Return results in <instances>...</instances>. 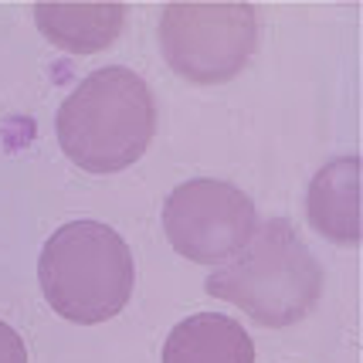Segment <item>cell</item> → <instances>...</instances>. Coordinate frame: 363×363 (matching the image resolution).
Wrapping results in <instances>:
<instances>
[{
  "mask_svg": "<svg viewBox=\"0 0 363 363\" xmlns=\"http://www.w3.org/2000/svg\"><path fill=\"white\" fill-rule=\"evenodd\" d=\"M55 133L65 157L89 174H119L150 150L157 102L129 68H99L75 85L58 109Z\"/></svg>",
  "mask_w": 363,
  "mask_h": 363,
  "instance_id": "cell-1",
  "label": "cell"
},
{
  "mask_svg": "<svg viewBox=\"0 0 363 363\" xmlns=\"http://www.w3.org/2000/svg\"><path fill=\"white\" fill-rule=\"evenodd\" d=\"M207 292L245 309L262 326L306 319L323 292V269L296 228L282 218L258 228L241 252L207 279Z\"/></svg>",
  "mask_w": 363,
  "mask_h": 363,
  "instance_id": "cell-2",
  "label": "cell"
},
{
  "mask_svg": "<svg viewBox=\"0 0 363 363\" xmlns=\"http://www.w3.org/2000/svg\"><path fill=\"white\" fill-rule=\"evenodd\" d=\"M38 279L58 316L92 326L119 316L133 296L136 272L119 231L102 221H72L45 241Z\"/></svg>",
  "mask_w": 363,
  "mask_h": 363,
  "instance_id": "cell-3",
  "label": "cell"
},
{
  "mask_svg": "<svg viewBox=\"0 0 363 363\" xmlns=\"http://www.w3.org/2000/svg\"><path fill=\"white\" fill-rule=\"evenodd\" d=\"M258 48L252 4H167L160 14V51L194 85L235 79Z\"/></svg>",
  "mask_w": 363,
  "mask_h": 363,
  "instance_id": "cell-4",
  "label": "cell"
},
{
  "mask_svg": "<svg viewBox=\"0 0 363 363\" xmlns=\"http://www.w3.org/2000/svg\"><path fill=\"white\" fill-rule=\"evenodd\" d=\"M258 211L228 180L197 177L170 190L163 201V231L177 255L201 265L231 262L255 238Z\"/></svg>",
  "mask_w": 363,
  "mask_h": 363,
  "instance_id": "cell-5",
  "label": "cell"
},
{
  "mask_svg": "<svg viewBox=\"0 0 363 363\" xmlns=\"http://www.w3.org/2000/svg\"><path fill=\"white\" fill-rule=\"evenodd\" d=\"M306 218L336 245L360 241V160L340 157L326 163L306 194Z\"/></svg>",
  "mask_w": 363,
  "mask_h": 363,
  "instance_id": "cell-6",
  "label": "cell"
},
{
  "mask_svg": "<svg viewBox=\"0 0 363 363\" xmlns=\"http://www.w3.org/2000/svg\"><path fill=\"white\" fill-rule=\"evenodd\" d=\"M34 21L55 48L92 55L119 38L126 4H34Z\"/></svg>",
  "mask_w": 363,
  "mask_h": 363,
  "instance_id": "cell-7",
  "label": "cell"
},
{
  "mask_svg": "<svg viewBox=\"0 0 363 363\" xmlns=\"http://www.w3.org/2000/svg\"><path fill=\"white\" fill-rule=\"evenodd\" d=\"M163 363H255V343L235 319L197 313L177 323L167 336Z\"/></svg>",
  "mask_w": 363,
  "mask_h": 363,
  "instance_id": "cell-8",
  "label": "cell"
},
{
  "mask_svg": "<svg viewBox=\"0 0 363 363\" xmlns=\"http://www.w3.org/2000/svg\"><path fill=\"white\" fill-rule=\"evenodd\" d=\"M0 363H28L24 340H21L14 326L4 323V319H0Z\"/></svg>",
  "mask_w": 363,
  "mask_h": 363,
  "instance_id": "cell-9",
  "label": "cell"
}]
</instances>
